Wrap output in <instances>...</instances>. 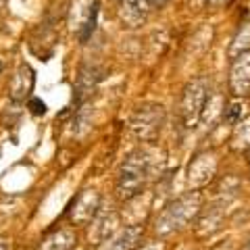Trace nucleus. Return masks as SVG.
<instances>
[{"instance_id": "f257e3e1", "label": "nucleus", "mask_w": 250, "mask_h": 250, "mask_svg": "<svg viewBox=\"0 0 250 250\" xmlns=\"http://www.w3.org/2000/svg\"><path fill=\"white\" fill-rule=\"evenodd\" d=\"M152 171V159L146 150H138L123 163L119 171V179H117V190H119L121 198H131L142 190L146 177Z\"/></svg>"}, {"instance_id": "f03ea898", "label": "nucleus", "mask_w": 250, "mask_h": 250, "mask_svg": "<svg viewBox=\"0 0 250 250\" xmlns=\"http://www.w3.org/2000/svg\"><path fill=\"white\" fill-rule=\"evenodd\" d=\"M200 208V196L198 194H188V196L177 198L173 205H169L156 219V231L159 233H171L175 229H182L190 219L198 213Z\"/></svg>"}, {"instance_id": "7ed1b4c3", "label": "nucleus", "mask_w": 250, "mask_h": 250, "mask_svg": "<svg viewBox=\"0 0 250 250\" xmlns=\"http://www.w3.org/2000/svg\"><path fill=\"white\" fill-rule=\"evenodd\" d=\"M208 103V83L207 80H192L190 83L184 88L182 94V119L186 123V127H194L202 117V111Z\"/></svg>"}, {"instance_id": "20e7f679", "label": "nucleus", "mask_w": 250, "mask_h": 250, "mask_svg": "<svg viewBox=\"0 0 250 250\" xmlns=\"http://www.w3.org/2000/svg\"><path fill=\"white\" fill-rule=\"evenodd\" d=\"M163 119H165V111L161 104H144L131 117V131L140 140H150L159 134Z\"/></svg>"}, {"instance_id": "39448f33", "label": "nucleus", "mask_w": 250, "mask_h": 250, "mask_svg": "<svg viewBox=\"0 0 250 250\" xmlns=\"http://www.w3.org/2000/svg\"><path fill=\"white\" fill-rule=\"evenodd\" d=\"M229 90L236 96H244L250 92V50L233 59L229 71Z\"/></svg>"}, {"instance_id": "423d86ee", "label": "nucleus", "mask_w": 250, "mask_h": 250, "mask_svg": "<svg viewBox=\"0 0 250 250\" xmlns=\"http://www.w3.org/2000/svg\"><path fill=\"white\" fill-rule=\"evenodd\" d=\"M215 169H217L215 154H208V152L198 154L190 165V184L192 186H205L208 179L215 175Z\"/></svg>"}, {"instance_id": "0eeeda50", "label": "nucleus", "mask_w": 250, "mask_h": 250, "mask_svg": "<svg viewBox=\"0 0 250 250\" xmlns=\"http://www.w3.org/2000/svg\"><path fill=\"white\" fill-rule=\"evenodd\" d=\"M96 208H98V194L96 192H83L80 198L75 200V207L71 210V219H73V223H85V221H90V219L94 217V213H96Z\"/></svg>"}, {"instance_id": "6e6552de", "label": "nucleus", "mask_w": 250, "mask_h": 250, "mask_svg": "<svg viewBox=\"0 0 250 250\" xmlns=\"http://www.w3.org/2000/svg\"><path fill=\"white\" fill-rule=\"evenodd\" d=\"M140 236H142V229L140 228H127L108 238L100 250H136Z\"/></svg>"}, {"instance_id": "1a4fd4ad", "label": "nucleus", "mask_w": 250, "mask_h": 250, "mask_svg": "<svg viewBox=\"0 0 250 250\" xmlns=\"http://www.w3.org/2000/svg\"><path fill=\"white\" fill-rule=\"evenodd\" d=\"M31 90H34V71H31L27 65H21L13 77L11 96H13V100H23Z\"/></svg>"}, {"instance_id": "9d476101", "label": "nucleus", "mask_w": 250, "mask_h": 250, "mask_svg": "<svg viewBox=\"0 0 250 250\" xmlns=\"http://www.w3.org/2000/svg\"><path fill=\"white\" fill-rule=\"evenodd\" d=\"M75 246V233L71 229H57L48 233L38 250H71Z\"/></svg>"}, {"instance_id": "9b49d317", "label": "nucleus", "mask_w": 250, "mask_h": 250, "mask_svg": "<svg viewBox=\"0 0 250 250\" xmlns=\"http://www.w3.org/2000/svg\"><path fill=\"white\" fill-rule=\"evenodd\" d=\"M233 148L242 150V148H250V117L242 119L233 134Z\"/></svg>"}, {"instance_id": "f8f14e48", "label": "nucleus", "mask_w": 250, "mask_h": 250, "mask_svg": "<svg viewBox=\"0 0 250 250\" xmlns=\"http://www.w3.org/2000/svg\"><path fill=\"white\" fill-rule=\"evenodd\" d=\"M250 48V23H244V25L240 27L236 40H233V46H231V59H236L238 54L246 52Z\"/></svg>"}, {"instance_id": "ddd939ff", "label": "nucleus", "mask_w": 250, "mask_h": 250, "mask_svg": "<svg viewBox=\"0 0 250 250\" xmlns=\"http://www.w3.org/2000/svg\"><path fill=\"white\" fill-rule=\"evenodd\" d=\"M96 17H98V2H94L92 9H90V15H88V21L83 23V29H82V34H80V40L82 42H88V38L92 36V31L96 29Z\"/></svg>"}, {"instance_id": "4468645a", "label": "nucleus", "mask_w": 250, "mask_h": 250, "mask_svg": "<svg viewBox=\"0 0 250 250\" xmlns=\"http://www.w3.org/2000/svg\"><path fill=\"white\" fill-rule=\"evenodd\" d=\"M242 103H229L228 108H223V117L225 121L231 123V125H238L242 121Z\"/></svg>"}, {"instance_id": "2eb2a0df", "label": "nucleus", "mask_w": 250, "mask_h": 250, "mask_svg": "<svg viewBox=\"0 0 250 250\" xmlns=\"http://www.w3.org/2000/svg\"><path fill=\"white\" fill-rule=\"evenodd\" d=\"M29 111L34 113V115H44L46 113V103L40 98H29Z\"/></svg>"}, {"instance_id": "dca6fc26", "label": "nucleus", "mask_w": 250, "mask_h": 250, "mask_svg": "<svg viewBox=\"0 0 250 250\" xmlns=\"http://www.w3.org/2000/svg\"><path fill=\"white\" fill-rule=\"evenodd\" d=\"M205 2L210 6V9H221V6H225L229 0H205Z\"/></svg>"}, {"instance_id": "f3484780", "label": "nucleus", "mask_w": 250, "mask_h": 250, "mask_svg": "<svg viewBox=\"0 0 250 250\" xmlns=\"http://www.w3.org/2000/svg\"><path fill=\"white\" fill-rule=\"evenodd\" d=\"M148 2H150V9H163L169 0H148Z\"/></svg>"}, {"instance_id": "a211bd4d", "label": "nucleus", "mask_w": 250, "mask_h": 250, "mask_svg": "<svg viewBox=\"0 0 250 250\" xmlns=\"http://www.w3.org/2000/svg\"><path fill=\"white\" fill-rule=\"evenodd\" d=\"M138 250H163L161 244H144L142 248H138Z\"/></svg>"}, {"instance_id": "6ab92c4d", "label": "nucleus", "mask_w": 250, "mask_h": 250, "mask_svg": "<svg viewBox=\"0 0 250 250\" xmlns=\"http://www.w3.org/2000/svg\"><path fill=\"white\" fill-rule=\"evenodd\" d=\"M0 250H9V244L4 240H0Z\"/></svg>"}, {"instance_id": "aec40b11", "label": "nucleus", "mask_w": 250, "mask_h": 250, "mask_svg": "<svg viewBox=\"0 0 250 250\" xmlns=\"http://www.w3.org/2000/svg\"><path fill=\"white\" fill-rule=\"evenodd\" d=\"M0 73H2V62H0Z\"/></svg>"}, {"instance_id": "412c9836", "label": "nucleus", "mask_w": 250, "mask_h": 250, "mask_svg": "<svg viewBox=\"0 0 250 250\" xmlns=\"http://www.w3.org/2000/svg\"><path fill=\"white\" fill-rule=\"evenodd\" d=\"M0 9H2V0H0Z\"/></svg>"}]
</instances>
